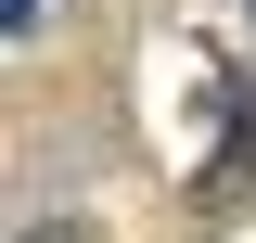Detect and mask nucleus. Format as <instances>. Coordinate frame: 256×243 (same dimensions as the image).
Returning a JSON list of instances; mask_svg holds the SVG:
<instances>
[{
	"mask_svg": "<svg viewBox=\"0 0 256 243\" xmlns=\"http://www.w3.org/2000/svg\"><path fill=\"white\" fill-rule=\"evenodd\" d=\"M38 13H52V0H0V26H13V38H38Z\"/></svg>",
	"mask_w": 256,
	"mask_h": 243,
	"instance_id": "f257e3e1",
	"label": "nucleus"
}]
</instances>
